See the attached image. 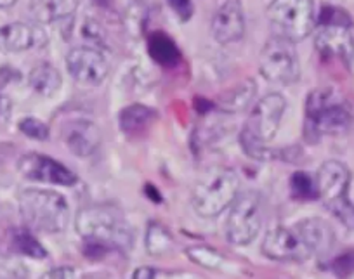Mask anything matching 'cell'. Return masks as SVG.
Masks as SVG:
<instances>
[{"instance_id":"32","label":"cell","mask_w":354,"mask_h":279,"mask_svg":"<svg viewBox=\"0 0 354 279\" xmlns=\"http://www.w3.org/2000/svg\"><path fill=\"white\" fill-rule=\"evenodd\" d=\"M19 80V73L12 68L6 66V68H0V92L4 90L9 84L12 81H18Z\"/></svg>"},{"instance_id":"20","label":"cell","mask_w":354,"mask_h":279,"mask_svg":"<svg viewBox=\"0 0 354 279\" xmlns=\"http://www.w3.org/2000/svg\"><path fill=\"white\" fill-rule=\"evenodd\" d=\"M148 52L155 63L160 66H174L181 59L179 47L176 46L169 35L162 32H155L148 40Z\"/></svg>"},{"instance_id":"10","label":"cell","mask_w":354,"mask_h":279,"mask_svg":"<svg viewBox=\"0 0 354 279\" xmlns=\"http://www.w3.org/2000/svg\"><path fill=\"white\" fill-rule=\"evenodd\" d=\"M262 253L278 262H304L311 258L297 227H274L262 241Z\"/></svg>"},{"instance_id":"9","label":"cell","mask_w":354,"mask_h":279,"mask_svg":"<svg viewBox=\"0 0 354 279\" xmlns=\"http://www.w3.org/2000/svg\"><path fill=\"white\" fill-rule=\"evenodd\" d=\"M259 70L262 77L271 84H294L301 75L294 44L277 35L268 40L261 52Z\"/></svg>"},{"instance_id":"7","label":"cell","mask_w":354,"mask_h":279,"mask_svg":"<svg viewBox=\"0 0 354 279\" xmlns=\"http://www.w3.org/2000/svg\"><path fill=\"white\" fill-rule=\"evenodd\" d=\"M268 19L274 35L292 44L311 35L318 23L313 0H273L268 8Z\"/></svg>"},{"instance_id":"11","label":"cell","mask_w":354,"mask_h":279,"mask_svg":"<svg viewBox=\"0 0 354 279\" xmlns=\"http://www.w3.org/2000/svg\"><path fill=\"white\" fill-rule=\"evenodd\" d=\"M66 68L77 84L96 87L108 77V61L94 47H75L66 56Z\"/></svg>"},{"instance_id":"17","label":"cell","mask_w":354,"mask_h":279,"mask_svg":"<svg viewBox=\"0 0 354 279\" xmlns=\"http://www.w3.org/2000/svg\"><path fill=\"white\" fill-rule=\"evenodd\" d=\"M297 231L301 233L306 247L309 248L311 255H325L326 251L332 250L335 234L330 227L328 222L323 219H306L295 224Z\"/></svg>"},{"instance_id":"19","label":"cell","mask_w":354,"mask_h":279,"mask_svg":"<svg viewBox=\"0 0 354 279\" xmlns=\"http://www.w3.org/2000/svg\"><path fill=\"white\" fill-rule=\"evenodd\" d=\"M28 84L39 96L53 97L61 88L63 78H61V73L53 66V64L44 63L30 71Z\"/></svg>"},{"instance_id":"26","label":"cell","mask_w":354,"mask_h":279,"mask_svg":"<svg viewBox=\"0 0 354 279\" xmlns=\"http://www.w3.org/2000/svg\"><path fill=\"white\" fill-rule=\"evenodd\" d=\"M188 257L192 258L195 264L202 265L207 269H217L223 264V255L217 253L214 248L209 247H193L188 248Z\"/></svg>"},{"instance_id":"21","label":"cell","mask_w":354,"mask_h":279,"mask_svg":"<svg viewBox=\"0 0 354 279\" xmlns=\"http://www.w3.org/2000/svg\"><path fill=\"white\" fill-rule=\"evenodd\" d=\"M153 118H155V111L149 110L145 104H129L118 115V124L125 134L132 135L145 131Z\"/></svg>"},{"instance_id":"31","label":"cell","mask_w":354,"mask_h":279,"mask_svg":"<svg viewBox=\"0 0 354 279\" xmlns=\"http://www.w3.org/2000/svg\"><path fill=\"white\" fill-rule=\"evenodd\" d=\"M40 279H75V272L71 267H54Z\"/></svg>"},{"instance_id":"13","label":"cell","mask_w":354,"mask_h":279,"mask_svg":"<svg viewBox=\"0 0 354 279\" xmlns=\"http://www.w3.org/2000/svg\"><path fill=\"white\" fill-rule=\"evenodd\" d=\"M315 47L323 57L351 64L354 59V37L349 26L322 25L315 39Z\"/></svg>"},{"instance_id":"5","label":"cell","mask_w":354,"mask_h":279,"mask_svg":"<svg viewBox=\"0 0 354 279\" xmlns=\"http://www.w3.org/2000/svg\"><path fill=\"white\" fill-rule=\"evenodd\" d=\"M19 212L30 229L61 233L66 229L70 206L63 195L46 189H25L19 195Z\"/></svg>"},{"instance_id":"2","label":"cell","mask_w":354,"mask_h":279,"mask_svg":"<svg viewBox=\"0 0 354 279\" xmlns=\"http://www.w3.org/2000/svg\"><path fill=\"white\" fill-rule=\"evenodd\" d=\"M285 108H287V103L283 96L268 94L250 111L247 124L243 125V131L240 134L241 148L250 158L266 162L277 156L273 149L268 148V142L273 141L277 135Z\"/></svg>"},{"instance_id":"34","label":"cell","mask_w":354,"mask_h":279,"mask_svg":"<svg viewBox=\"0 0 354 279\" xmlns=\"http://www.w3.org/2000/svg\"><path fill=\"white\" fill-rule=\"evenodd\" d=\"M16 2H18V0H0V9L12 8V6H15Z\"/></svg>"},{"instance_id":"24","label":"cell","mask_w":354,"mask_h":279,"mask_svg":"<svg viewBox=\"0 0 354 279\" xmlns=\"http://www.w3.org/2000/svg\"><path fill=\"white\" fill-rule=\"evenodd\" d=\"M290 191L295 200L309 202L318 198V188H316V177L308 172H295L290 179Z\"/></svg>"},{"instance_id":"6","label":"cell","mask_w":354,"mask_h":279,"mask_svg":"<svg viewBox=\"0 0 354 279\" xmlns=\"http://www.w3.org/2000/svg\"><path fill=\"white\" fill-rule=\"evenodd\" d=\"M351 172L344 163L337 160H330L319 166L316 173V188H318V198L323 200L326 209L347 227L354 229V205L351 203L349 196Z\"/></svg>"},{"instance_id":"4","label":"cell","mask_w":354,"mask_h":279,"mask_svg":"<svg viewBox=\"0 0 354 279\" xmlns=\"http://www.w3.org/2000/svg\"><path fill=\"white\" fill-rule=\"evenodd\" d=\"M238 191L240 179L236 172L226 166H214L200 177L193 189V209L200 217H217L233 205Z\"/></svg>"},{"instance_id":"35","label":"cell","mask_w":354,"mask_h":279,"mask_svg":"<svg viewBox=\"0 0 354 279\" xmlns=\"http://www.w3.org/2000/svg\"><path fill=\"white\" fill-rule=\"evenodd\" d=\"M94 2H96V4H100V6H108V4H110V0H94Z\"/></svg>"},{"instance_id":"12","label":"cell","mask_w":354,"mask_h":279,"mask_svg":"<svg viewBox=\"0 0 354 279\" xmlns=\"http://www.w3.org/2000/svg\"><path fill=\"white\" fill-rule=\"evenodd\" d=\"M18 169L25 179L37 180V182L56 184V186H75L77 175L68 166L59 163L50 156L39 155V153H28L21 156Z\"/></svg>"},{"instance_id":"3","label":"cell","mask_w":354,"mask_h":279,"mask_svg":"<svg viewBox=\"0 0 354 279\" xmlns=\"http://www.w3.org/2000/svg\"><path fill=\"white\" fill-rule=\"evenodd\" d=\"M353 124L349 103L333 88H316L306 101L304 132L315 142L323 135L344 134Z\"/></svg>"},{"instance_id":"27","label":"cell","mask_w":354,"mask_h":279,"mask_svg":"<svg viewBox=\"0 0 354 279\" xmlns=\"http://www.w3.org/2000/svg\"><path fill=\"white\" fill-rule=\"evenodd\" d=\"M18 127L30 139H35V141H46V139H49V127L44 122L37 120V118H23Z\"/></svg>"},{"instance_id":"8","label":"cell","mask_w":354,"mask_h":279,"mask_svg":"<svg viewBox=\"0 0 354 279\" xmlns=\"http://www.w3.org/2000/svg\"><path fill=\"white\" fill-rule=\"evenodd\" d=\"M264 224V200L261 193L247 191L236 196L226 222L227 241L238 247L250 244Z\"/></svg>"},{"instance_id":"33","label":"cell","mask_w":354,"mask_h":279,"mask_svg":"<svg viewBox=\"0 0 354 279\" xmlns=\"http://www.w3.org/2000/svg\"><path fill=\"white\" fill-rule=\"evenodd\" d=\"M155 269L153 267H139L136 269L132 279H155Z\"/></svg>"},{"instance_id":"14","label":"cell","mask_w":354,"mask_h":279,"mask_svg":"<svg viewBox=\"0 0 354 279\" xmlns=\"http://www.w3.org/2000/svg\"><path fill=\"white\" fill-rule=\"evenodd\" d=\"M46 44V32L37 25L16 21L0 26V52H25L35 47H44Z\"/></svg>"},{"instance_id":"1","label":"cell","mask_w":354,"mask_h":279,"mask_svg":"<svg viewBox=\"0 0 354 279\" xmlns=\"http://www.w3.org/2000/svg\"><path fill=\"white\" fill-rule=\"evenodd\" d=\"M78 234L85 241V251L88 257H100L110 250H131L134 234L122 212L110 205L85 206L77 215Z\"/></svg>"},{"instance_id":"30","label":"cell","mask_w":354,"mask_h":279,"mask_svg":"<svg viewBox=\"0 0 354 279\" xmlns=\"http://www.w3.org/2000/svg\"><path fill=\"white\" fill-rule=\"evenodd\" d=\"M174 12H176L181 21H189L193 16V2L192 0H167Z\"/></svg>"},{"instance_id":"18","label":"cell","mask_w":354,"mask_h":279,"mask_svg":"<svg viewBox=\"0 0 354 279\" xmlns=\"http://www.w3.org/2000/svg\"><path fill=\"white\" fill-rule=\"evenodd\" d=\"M80 0H32L30 11L37 23H56L70 19L77 12Z\"/></svg>"},{"instance_id":"22","label":"cell","mask_w":354,"mask_h":279,"mask_svg":"<svg viewBox=\"0 0 354 279\" xmlns=\"http://www.w3.org/2000/svg\"><path fill=\"white\" fill-rule=\"evenodd\" d=\"M255 84L252 80L241 81L238 87H234L233 90L226 92L224 96H221L219 99V108L226 113H240V111L247 110L248 104L252 103L255 96Z\"/></svg>"},{"instance_id":"15","label":"cell","mask_w":354,"mask_h":279,"mask_svg":"<svg viewBox=\"0 0 354 279\" xmlns=\"http://www.w3.org/2000/svg\"><path fill=\"white\" fill-rule=\"evenodd\" d=\"M212 35L221 46H227L243 39L245 18L238 0H227L217 9L212 19Z\"/></svg>"},{"instance_id":"29","label":"cell","mask_w":354,"mask_h":279,"mask_svg":"<svg viewBox=\"0 0 354 279\" xmlns=\"http://www.w3.org/2000/svg\"><path fill=\"white\" fill-rule=\"evenodd\" d=\"M332 269L339 278H347L354 272V251H346L332 262Z\"/></svg>"},{"instance_id":"28","label":"cell","mask_w":354,"mask_h":279,"mask_svg":"<svg viewBox=\"0 0 354 279\" xmlns=\"http://www.w3.org/2000/svg\"><path fill=\"white\" fill-rule=\"evenodd\" d=\"M319 25H340V26H351V18L347 12H344L339 8H325L322 9L318 18Z\"/></svg>"},{"instance_id":"16","label":"cell","mask_w":354,"mask_h":279,"mask_svg":"<svg viewBox=\"0 0 354 279\" xmlns=\"http://www.w3.org/2000/svg\"><path fill=\"white\" fill-rule=\"evenodd\" d=\"M63 141L75 156H91L101 144V131L91 120H71L63 127Z\"/></svg>"},{"instance_id":"25","label":"cell","mask_w":354,"mask_h":279,"mask_svg":"<svg viewBox=\"0 0 354 279\" xmlns=\"http://www.w3.org/2000/svg\"><path fill=\"white\" fill-rule=\"evenodd\" d=\"M12 244H15V248L19 251V253L26 255V257H32V258L47 257L46 248H44L42 244L39 243V240H37V238L26 229L15 231V234H12Z\"/></svg>"},{"instance_id":"23","label":"cell","mask_w":354,"mask_h":279,"mask_svg":"<svg viewBox=\"0 0 354 279\" xmlns=\"http://www.w3.org/2000/svg\"><path fill=\"white\" fill-rule=\"evenodd\" d=\"M174 240L169 231L158 222H151L146 231V251L153 257L167 253L172 248Z\"/></svg>"}]
</instances>
